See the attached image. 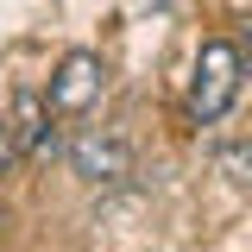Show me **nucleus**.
Masks as SVG:
<instances>
[{"instance_id": "nucleus-3", "label": "nucleus", "mask_w": 252, "mask_h": 252, "mask_svg": "<svg viewBox=\"0 0 252 252\" xmlns=\"http://www.w3.org/2000/svg\"><path fill=\"white\" fill-rule=\"evenodd\" d=\"M101 82H107V69L94 51H69L57 63V76H51V89H44V107L51 114H89L94 101H101Z\"/></svg>"}, {"instance_id": "nucleus-1", "label": "nucleus", "mask_w": 252, "mask_h": 252, "mask_svg": "<svg viewBox=\"0 0 252 252\" xmlns=\"http://www.w3.org/2000/svg\"><path fill=\"white\" fill-rule=\"evenodd\" d=\"M240 82H246V57H240V44L208 38L202 57H195V76H189V114H195L202 126L220 120V114L240 101Z\"/></svg>"}, {"instance_id": "nucleus-8", "label": "nucleus", "mask_w": 252, "mask_h": 252, "mask_svg": "<svg viewBox=\"0 0 252 252\" xmlns=\"http://www.w3.org/2000/svg\"><path fill=\"white\" fill-rule=\"evenodd\" d=\"M0 227H6V215H0Z\"/></svg>"}, {"instance_id": "nucleus-7", "label": "nucleus", "mask_w": 252, "mask_h": 252, "mask_svg": "<svg viewBox=\"0 0 252 252\" xmlns=\"http://www.w3.org/2000/svg\"><path fill=\"white\" fill-rule=\"evenodd\" d=\"M240 57H252V19H246V32H240Z\"/></svg>"}, {"instance_id": "nucleus-2", "label": "nucleus", "mask_w": 252, "mask_h": 252, "mask_svg": "<svg viewBox=\"0 0 252 252\" xmlns=\"http://www.w3.org/2000/svg\"><path fill=\"white\" fill-rule=\"evenodd\" d=\"M69 170L94 189H114L132 177V145H126L120 132H107V126H82L76 139H69Z\"/></svg>"}, {"instance_id": "nucleus-6", "label": "nucleus", "mask_w": 252, "mask_h": 252, "mask_svg": "<svg viewBox=\"0 0 252 252\" xmlns=\"http://www.w3.org/2000/svg\"><path fill=\"white\" fill-rule=\"evenodd\" d=\"M13 158H19V139H13V120H6V114H0V170H6V164H13Z\"/></svg>"}, {"instance_id": "nucleus-4", "label": "nucleus", "mask_w": 252, "mask_h": 252, "mask_svg": "<svg viewBox=\"0 0 252 252\" xmlns=\"http://www.w3.org/2000/svg\"><path fill=\"white\" fill-rule=\"evenodd\" d=\"M13 139H19L26 158H51V107H44V94H19V107H13Z\"/></svg>"}, {"instance_id": "nucleus-5", "label": "nucleus", "mask_w": 252, "mask_h": 252, "mask_svg": "<svg viewBox=\"0 0 252 252\" xmlns=\"http://www.w3.org/2000/svg\"><path fill=\"white\" fill-rule=\"evenodd\" d=\"M220 170H227L233 183H252V145H227V152H220Z\"/></svg>"}]
</instances>
